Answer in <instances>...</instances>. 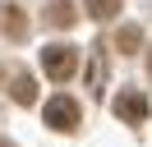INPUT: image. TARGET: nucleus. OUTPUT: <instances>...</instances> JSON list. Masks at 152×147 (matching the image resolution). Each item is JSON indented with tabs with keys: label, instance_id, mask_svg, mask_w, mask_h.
Listing matches in <instances>:
<instances>
[{
	"label": "nucleus",
	"instance_id": "obj_1",
	"mask_svg": "<svg viewBox=\"0 0 152 147\" xmlns=\"http://www.w3.org/2000/svg\"><path fill=\"white\" fill-rule=\"evenodd\" d=\"M42 69H46V78L51 83H69L78 74V51L74 46H46V51H42Z\"/></svg>",
	"mask_w": 152,
	"mask_h": 147
},
{
	"label": "nucleus",
	"instance_id": "obj_2",
	"mask_svg": "<svg viewBox=\"0 0 152 147\" xmlns=\"http://www.w3.org/2000/svg\"><path fill=\"white\" fill-rule=\"evenodd\" d=\"M46 124L56 129V133H74V129H78V101L65 97V92L51 97V101H46Z\"/></svg>",
	"mask_w": 152,
	"mask_h": 147
},
{
	"label": "nucleus",
	"instance_id": "obj_3",
	"mask_svg": "<svg viewBox=\"0 0 152 147\" xmlns=\"http://www.w3.org/2000/svg\"><path fill=\"white\" fill-rule=\"evenodd\" d=\"M148 97H143V92H134V87H124L120 97H115V115L124 119V124H143V119H148Z\"/></svg>",
	"mask_w": 152,
	"mask_h": 147
},
{
	"label": "nucleus",
	"instance_id": "obj_4",
	"mask_svg": "<svg viewBox=\"0 0 152 147\" xmlns=\"http://www.w3.org/2000/svg\"><path fill=\"white\" fill-rule=\"evenodd\" d=\"M10 97L19 101V106H32V101H37V78H32V74H14Z\"/></svg>",
	"mask_w": 152,
	"mask_h": 147
},
{
	"label": "nucleus",
	"instance_id": "obj_5",
	"mask_svg": "<svg viewBox=\"0 0 152 147\" xmlns=\"http://www.w3.org/2000/svg\"><path fill=\"white\" fill-rule=\"evenodd\" d=\"M74 18H78L74 0H56V5L46 9V23H51V28H74Z\"/></svg>",
	"mask_w": 152,
	"mask_h": 147
},
{
	"label": "nucleus",
	"instance_id": "obj_6",
	"mask_svg": "<svg viewBox=\"0 0 152 147\" xmlns=\"http://www.w3.org/2000/svg\"><path fill=\"white\" fill-rule=\"evenodd\" d=\"M83 9H88V18L106 23V18H115V14H120V0H83Z\"/></svg>",
	"mask_w": 152,
	"mask_h": 147
},
{
	"label": "nucleus",
	"instance_id": "obj_7",
	"mask_svg": "<svg viewBox=\"0 0 152 147\" xmlns=\"http://www.w3.org/2000/svg\"><path fill=\"white\" fill-rule=\"evenodd\" d=\"M0 14H5V32L14 37V41H19V37H28V18H23V9H0Z\"/></svg>",
	"mask_w": 152,
	"mask_h": 147
},
{
	"label": "nucleus",
	"instance_id": "obj_8",
	"mask_svg": "<svg viewBox=\"0 0 152 147\" xmlns=\"http://www.w3.org/2000/svg\"><path fill=\"white\" fill-rule=\"evenodd\" d=\"M138 46H143V32H138L134 23H124L120 32H115V51H124V55H129V51H138Z\"/></svg>",
	"mask_w": 152,
	"mask_h": 147
},
{
	"label": "nucleus",
	"instance_id": "obj_9",
	"mask_svg": "<svg viewBox=\"0 0 152 147\" xmlns=\"http://www.w3.org/2000/svg\"><path fill=\"white\" fill-rule=\"evenodd\" d=\"M148 74H152V51H148Z\"/></svg>",
	"mask_w": 152,
	"mask_h": 147
},
{
	"label": "nucleus",
	"instance_id": "obj_10",
	"mask_svg": "<svg viewBox=\"0 0 152 147\" xmlns=\"http://www.w3.org/2000/svg\"><path fill=\"white\" fill-rule=\"evenodd\" d=\"M0 147H10V143H0Z\"/></svg>",
	"mask_w": 152,
	"mask_h": 147
}]
</instances>
